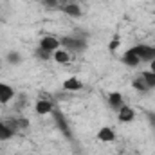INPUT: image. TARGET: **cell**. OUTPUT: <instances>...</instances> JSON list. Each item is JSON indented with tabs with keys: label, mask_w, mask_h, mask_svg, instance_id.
<instances>
[{
	"label": "cell",
	"mask_w": 155,
	"mask_h": 155,
	"mask_svg": "<svg viewBox=\"0 0 155 155\" xmlns=\"http://www.w3.org/2000/svg\"><path fill=\"white\" fill-rule=\"evenodd\" d=\"M60 43L65 51H74V52H81L87 49V41L79 36H63L60 38Z\"/></svg>",
	"instance_id": "1"
},
{
	"label": "cell",
	"mask_w": 155,
	"mask_h": 155,
	"mask_svg": "<svg viewBox=\"0 0 155 155\" xmlns=\"http://www.w3.org/2000/svg\"><path fill=\"white\" fill-rule=\"evenodd\" d=\"M132 51L139 56L141 61H152V60H155V47H152V45L139 43V45H134Z\"/></svg>",
	"instance_id": "2"
},
{
	"label": "cell",
	"mask_w": 155,
	"mask_h": 155,
	"mask_svg": "<svg viewBox=\"0 0 155 155\" xmlns=\"http://www.w3.org/2000/svg\"><path fill=\"white\" fill-rule=\"evenodd\" d=\"M38 47L45 49V51H49V52H54V51L61 49V43H60V38H54V36H51V35H45L43 38L40 40Z\"/></svg>",
	"instance_id": "3"
},
{
	"label": "cell",
	"mask_w": 155,
	"mask_h": 155,
	"mask_svg": "<svg viewBox=\"0 0 155 155\" xmlns=\"http://www.w3.org/2000/svg\"><path fill=\"white\" fill-rule=\"evenodd\" d=\"M35 112L38 116H47V114H52L54 112V105L49 101V99H38L36 105H35Z\"/></svg>",
	"instance_id": "4"
},
{
	"label": "cell",
	"mask_w": 155,
	"mask_h": 155,
	"mask_svg": "<svg viewBox=\"0 0 155 155\" xmlns=\"http://www.w3.org/2000/svg\"><path fill=\"white\" fill-rule=\"evenodd\" d=\"M15 88L11 87V85H7V83H0V103L2 105H7L13 97H15Z\"/></svg>",
	"instance_id": "5"
},
{
	"label": "cell",
	"mask_w": 155,
	"mask_h": 155,
	"mask_svg": "<svg viewBox=\"0 0 155 155\" xmlns=\"http://www.w3.org/2000/svg\"><path fill=\"white\" fill-rule=\"evenodd\" d=\"M97 139H99L101 143H114V141H116V132H114V128H110V126L99 128Z\"/></svg>",
	"instance_id": "6"
},
{
	"label": "cell",
	"mask_w": 155,
	"mask_h": 155,
	"mask_svg": "<svg viewBox=\"0 0 155 155\" xmlns=\"http://www.w3.org/2000/svg\"><path fill=\"white\" fill-rule=\"evenodd\" d=\"M134 117H135V112H134V108H132V107L123 105V107L119 108L117 119H119L121 123H130V121H134Z\"/></svg>",
	"instance_id": "7"
},
{
	"label": "cell",
	"mask_w": 155,
	"mask_h": 155,
	"mask_svg": "<svg viewBox=\"0 0 155 155\" xmlns=\"http://www.w3.org/2000/svg\"><path fill=\"white\" fill-rule=\"evenodd\" d=\"M52 60H54L56 63H60V65H67V63L71 61V54H69V51H65V49L61 47V49H58V51L52 52Z\"/></svg>",
	"instance_id": "8"
},
{
	"label": "cell",
	"mask_w": 155,
	"mask_h": 155,
	"mask_svg": "<svg viewBox=\"0 0 155 155\" xmlns=\"http://www.w3.org/2000/svg\"><path fill=\"white\" fill-rule=\"evenodd\" d=\"M123 63L128 65V67H137V65L141 63V60H139V56H137L132 49H128V51L123 54Z\"/></svg>",
	"instance_id": "9"
},
{
	"label": "cell",
	"mask_w": 155,
	"mask_h": 155,
	"mask_svg": "<svg viewBox=\"0 0 155 155\" xmlns=\"http://www.w3.org/2000/svg\"><path fill=\"white\" fill-rule=\"evenodd\" d=\"M63 88L69 90V92H78V90L83 88V83H81L78 78H67V79L63 81Z\"/></svg>",
	"instance_id": "10"
},
{
	"label": "cell",
	"mask_w": 155,
	"mask_h": 155,
	"mask_svg": "<svg viewBox=\"0 0 155 155\" xmlns=\"http://www.w3.org/2000/svg\"><path fill=\"white\" fill-rule=\"evenodd\" d=\"M108 105H110L112 108H116V110H119V108L124 105V99H123L121 92H110V94H108Z\"/></svg>",
	"instance_id": "11"
},
{
	"label": "cell",
	"mask_w": 155,
	"mask_h": 155,
	"mask_svg": "<svg viewBox=\"0 0 155 155\" xmlns=\"http://www.w3.org/2000/svg\"><path fill=\"white\" fill-rule=\"evenodd\" d=\"M61 11H63L65 15H69V16H74V18L81 16V9H79V5H78V4H74V2L65 4V5L61 7Z\"/></svg>",
	"instance_id": "12"
},
{
	"label": "cell",
	"mask_w": 155,
	"mask_h": 155,
	"mask_svg": "<svg viewBox=\"0 0 155 155\" xmlns=\"http://www.w3.org/2000/svg\"><path fill=\"white\" fill-rule=\"evenodd\" d=\"M132 85H134V88H135V90H139V92H148V90H150V87H148L146 79L143 78V74H139V76L135 78Z\"/></svg>",
	"instance_id": "13"
},
{
	"label": "cell",
	"mask_w": 155,
	"mask_h": 155,
	"mask_svg": "<svg viewBox=\"0 0 155 155\" xmlns=\"http://www.w3.org/2000/svg\"><path fill=\"white\" fill-rule=\"evenodd\" d=\"M13 135H15V132H13L5 123L0 121V141H7V139H11Z\"/></svg>",
	"instance_id": "14"
},
{
	"label": "cell",
	"mask_w": 155,
	"mask_h": 155,
	"mask_svg": "<svg viewBox=\"0 0 155 155\" xmlns=\"http://www.w3.org/2000/svg\"><path fill=\"white\" fill-rule=\"evenodd\" d=\"M54 117H56V121H58V126L65 132V135H67V137H71V130H69V126H67L65 119L61 117V114H60V112H54Z\"/></svg>",
	"instance_id": "15"
},
{
	"label": "cell",
	"mask_w": 155,
	"mask_h": 155,
	"mask_svg": "<svg viewBox=\"0 0 155 155\" xmlns=\"http://www.w3.org/2000/svg\"><path fill=\"white\" fill-rule=\"evenodd\" d=\"M141 74H143V78L146 79L148 87H150V88H155V72H152V71H144V72H141Z\"/></svg>",
	"instance_id": "16"
},
{
	"label": "cell",
	"mask_w": 155,
	"mask_h": 155,
	"mask_svg": "<svg viewBox=\"0 0 155 155\" xmlns=\"http://www.w3.org/2000/svg\"><path fill=\"white\" fill-rule=\"evenodd\" d=\"M36 58H38V60H43V61H49V60L52 58V52H49V51L38 47V49H36Z\"/></svg>",
	"instance_id": "17"
},
{
	"label": "cell",
	"mask_w": 155,
	"mask_h": 155,
	"mask_svg": "<svg viewBox=\"0 0 155 155\" xmlns=\"http://www.w3.org/2000/svg\"><path fill=\"white\" fill-rule=\"evenodd\" d=\"M7 61H9L11 65H18V63L22 61V56H20L18 52H9V54H7Z\"/></svg>",
	"instance_id": "18"
},
{
	"label": "cell",
	"mask_w": 155,
	"mask_h": 155,
	"mask_svg": "<svg viewBox=\"0 0 155 155\" xmlns=\"http://www.w3.org/2000/svg\"><path fill=\"white\" fill-rule=\"evenodd\" d=\"M16 124H18V128H27L29 126V121L25 117H20V119H16Z\"/></svg>",
	"instance_id": "19"
},
{
	"label": "cell",
	"mask_w": 155,
	"mask_h": 155,
	"mask_svg": "<svg viewBox=\"0 0 155 155\" xmlns=\"http://www.w3.org/2000/svg\"><path fill=\"white\" fill-rule=\"evenodd\" d=\"M47 7H60V0H43Z\"/></svg>",
	"instance_id": "20"
},
{
	"label": "cell",
	"mask_w": 155,
	"mask_h": 155,
	"mask_svg": "<svg viewBox=\"0 0 155 155\" xmlns=\"http://www.w3.org/2000/svg\"><path fill=\"white\" fill-rule=\"evenodd\" d=\"M117 45H119V41H117V40H114V41L110 43V51H112V52H114V51L117 49Z\"/></svg>",
	"instance_id": "21"
},
{
	"label": "cell",
	"mask_w": 155,
	"mask_h": 155,
	"mask_svg": "<svg viewBox=\"0 0 155 155\" xmlns=\"http://www.w3.org/2000/svg\"><path fill=\"white\" fill-rule=\"evenodd\" d=\"M150 71H152V72H155V60H152V61H150Z\"/></svg>",
	"instance_id": "22"
},
{
	"label": "cell",
	"mask_w": 155,
	"mask_h": 155,
	"mask_svg": "<svg viewBox=\"0 0 155 155\" xmlns=\"http://www.w3.org/2000/svg\"><path fill=\"white\" fill-rule=\"evenodd\" d=\"M148 117L152 119V124H153V126H155V114H150V116H148Z\"/></svg>",
	"instance_id": "23"
}]
</instances>
